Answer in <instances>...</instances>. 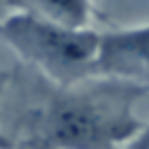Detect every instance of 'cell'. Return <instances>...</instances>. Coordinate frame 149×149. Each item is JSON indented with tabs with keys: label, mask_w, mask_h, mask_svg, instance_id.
<instances>
[{
	"label": "cell",
	"mask_w": 149,
	"mask_h": 149,
	"mask_svg": "<svg viewBox=\"0 0 149 149\" xmlns=\"http://www.w3.org/2000/svg\"><path fill=\"white\" fill-rule=\"evenodd\" d=\"M149 86L98 74L72 86L44 79L37 98L0 128V149H126L147 123L135 114Z\"/></svg>",
	"instance_id": "cell-1"
},
{
	"label": "cell",
	"mask_w": 149,
	"mask_h": 149,
	"mask_svg": "<svg viewBox=\"0 0 149 149\" xmlns=\"http://www.w3.org/2000/svg\"><path fill=\"white\" fill-rule=\"evenodd\" d=\"M0 40L42 79L72 86L98 77L102 30L70 28L30 12H14L0 23Z\"/></svg>",
	"instance_id": "cell-2"
},
{
	"label": "cell",
	"mask_w": 149,
	"mask_h": 149,
	"mask_svg": "<svg viewBox=\"0 0 149 149\" xmlns=\"http://www.w3.org/2000/svg\"><path fill=\"white\" fill-rule=\"evenodd\" d=\"M98 74L123 77L149 86V23L102 30Z\"/></svg>",
	"instance_id": "cell-3"
},
{
	"label": "cell",
	"mask_w": 149,
	"mask_h": 149,
	"mask_svg": "<svg viewBox=\"0 0 149 149\" xmlns=\"http://www.w3.org/2000/svg\"><path fill=\"white\" fill-rule=\"evenodd\" d=\"M19 12L70 28H93L95 21L93 0H19Z\"/></svg>",
	"instance_id": "cell-4"
},
{
	"label": "cell",
	"mask_w": 149,
	"mask_h": 149,
	"mask_svg": "<svg viewBox=\"0 0 149 149\" xmlns=\"http://www.w3.org/2000/svg\"><path fill=\"white\" fill-rule=\"evenodd\" d=\"M14 12H19V0H0V23Z\"/></svg>",
	"instance_id": "cell-5"
},
{
	"label": "cell",
	"mask_w": 149,
	"mask_h": 149,
	"mask_svg": "<svg viewBox=\"0 0 149 149\" xmlns=\"http://www.w3.org/2000/svg\"><path fill=\"white\" fill-rule=\"evenodd\" d=\"M126 149H149V126H147V128H144V130H142V133H140Z\"/></svg>",
	"instance_id": "cell-6"
},
{
	"label": "cell",
	"mask_w": 149,
	"mask_h": 149,
	"mask_svg": "<svg viewBox=\"0 0 149 149\" xmlns=\"http://www.w3.org/2000/svg\"><path fill=\"white\" fill-rule=\"evenodd\" d=\"M5 86H7V79H5V77H0V98L7 93V91H5Z\"/></svg>",
	"instance_id": "cell-7"
}]
</instances>
